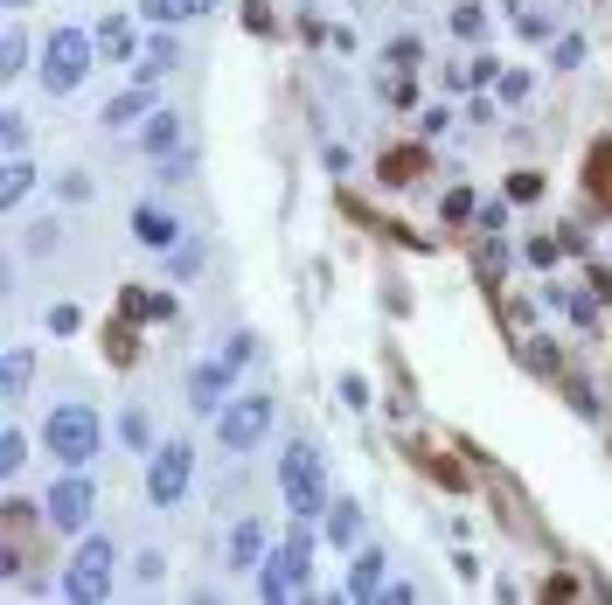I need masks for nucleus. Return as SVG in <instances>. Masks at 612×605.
Returning <instances> with one entry per match:
<instances>
[{
    "label": "nucleus",
    "mask_w": 612,
    "mask_h": 605,
    "mask_svg": "<svg viewBox=\"0 0 612 605\" xmlns=\"http://www.w3.org/2000/svg\"><path fill=\"white\" fill-rule=\"evenodd\" d=\"M188 460H196L188 446H161V452H153V466H146V495H153V508H175V501L188 495Z\"/></svg>",
    "instance_id": "6"
},
{
    "label": "nucleus",
    "mask_w": 612,
    "mask_h": 605,
    "mask_svg": "<svg viewBox=\"0 0 612 605\" xmlns=\"http://www.w3.org/2000/svg\"><path fill=\"white\" fill-rule=\"evenodd\" d=\"M98 56H111V63H132V56H140V49H132V28H126V22H105V28H98Z\"/></svg>",
    "instance_id": "18"
},
{
    "label": "nucleus",
    "mask_w": 612,
    "mask_h": 605,
    "mask_svg": "<svg viewBox=\"0 0 612 605\" xmlns=\"http://www.w3.org/2000/svg\"><path fill=\"white\" fill-rule=\"evenodd\" d=\"M28 369H35V363H28V348H8V369H0V383H8V404L28 390Z\"/></svg>",
    "instance_id": "20"
},
{
    "label": "nucleus",
    "mask_w": 612,
    "mask_h": 605,
    "mask_svg": "<svg viewBox=\"0 0 612 605\" xmlns=\"http://www.w3.org/2000/svg\"><path fill=\"white\" fill-rule=\"evenodd\" d=\"M591 293H599V299H612V264H599V272H591Z\"/></svg>",
    "instance_id": "31"
},
{
    "label": "nucleus",
    "mask_w": 612,
    "mask_h": 605,
    "mask_svg": "<svg viewBox=\"0 0 612 605\" xmlns=\"http://www.w3.org/2000/svg\"><path fill=\"white\" fill-rule=\"evenodd\" d=\"M355 536H362V515H355L349 501H334V515H328V543H355Z\"/></svg>",
    "instance_id": "21"
},
{
    "label": "nucleus",
    "mask_w": 612,
    "mask_h": 605,
    "mask_svg": "<svg viewBox=\"0 0 612 605\" xmlns=\"http://www.w3.org/2000/svg\"><path fill=\"white\" fill-rule=\"evenodd\" d=\"M473 216H481V230H494V237L508 230V202H481V210H473Z\"/></svg>",
    "instance_id": "26"
},
{
    "label": "nucleus",
    "mask_w": 612,
    "mask_h": 605,
    "mask_svg": "<svg viewBox=\"0 0 612 605\" xmlns=\"http://www.w3.org/2000/svg\"><path fill=\"white\" fill-rule=\"evenodd\" d=\"M43 439H49V452H56L63 466H84L91 452H98V418H91L84 404H56L49 425H43Z\"/></svg>",
    "instance_id": "1"
},
{
    "label": "nucleus",
    "mask_w": 612,
    "mask_h": 605,
    "mask_svg": "<svg viewBox=\"0 0 612 605\" xmlns=\"http://www.w3.org/2000/svg\"><path fill=\"white\" fill-rule=\"evenodd\" d=\"M43 515H49V529H84V522H91V481H63V487H49Z\"/></svg>",
    "instance_id": "7"
},
{
    "label": "nucleus",
    "mask_w": 612,
    "mask_h": 605,
    "mask_svg": "<svg viewBox=\"0 0 612 605\" xmlns=\"http://www.w3.org/2000/svg\"><path fill=\"white\" fill-rule=\"evenodd\" d=\"M0 56H8V63H0L8 78H22V70H28V43H22V28H8V43H0Z\"/></svg>",
    "instance_id": "23"
},
{
    "label": "nucleus",
    "mask_w": 612,
    "mask_h": 605,
    "mask_svg": "<svg viewBox=\"0 0 612 605\" xmlns=\"http://www.w3.org/2000/svg\"><path fill=\"white\" fill-rule=\"evenodd\" d=\"M390 63L397 70H417V43H390Z\"/></svg>",
    "instance_id": "30"
},
{
    "label": "nucleus",
    "mask_w": 612,
    "mask_h": 605,
    "mask_svg": "<svg viewBox=\"0 0 612 605\" xmlns=\"http://www.w3.org/2000/svg\"><path fill=\"white\" fill-rule=\"evenodd\" d=\"M28 181H35V167H28V161H8V181H0V202H22V195H28Z\"/></svg>",
    "instance_id": "22"
},
{
    "label": "nucleus",
    "mask_w": 612,
    "mask_h": 605,
    "mask_svg": "<svg viewBox=\"0 0 612 605\" xmlns=\"http://www.w3.org/2000/svg\"><path fill=\"white\" fill-rule=\"evenodd\" d=\"M279 487H285V508H293L299 522L328 508V495H320V460H314V446H285V452H279Z\"/></svg>",
    "instance_id": "2"
},
{
    "label": "nucleus",
    "mask_w": 612,
    "mask_h": 605,
    "mask_svg": "<svg viewBox=\"0 0 612 605\" xmlns=\"http://www.w3.org/2000/svg\"><path fill=\"white\" fill-rule=\"evenodd\" d=\"M63 592H70L76 605H98V598L111 592V543H105V536H91L84 550L70 557V571H63Z\"/></svg>",
    "instance_id": "5"
},
{
    "label": "nucleus",
    "mask_w": 612,
    "mask_h": 605,
    "mask_svg": "<svg viewBox=\"0 0 612 605\" xmlns=\"http://www.w3.org/2000/svg\"><path fill=\"white\" fill-rule=\"evenodd\" d=\"M452 28L473 43V35H487V14H481V8H452Z\"/></svg>",
    "instance_id": "25"
},
{
    "label": "nucleus",
    "mask_w": 612,
    "mask_h": 605,
    "mask_svg": "<svg viewBox=\"0 0 612 605\" xmlns=\"http://www.w3.org/2000/svg\"><path fill=\"white\" fill-rule=\"evenodd\" d=\"M349 598H382V550H362L349 571Z\"/></svg>",
    "instance_id": "14"
},
{
    "label": "nucleus",
    "mask_w": 612,
    "mask_h": 605,
    "mask_svg": "<svg viewBox=\"0 0 612 605\" xmlns=\"http://www.w3.org/2000/svg\"><path fill=\"white\" fill-rule=\"evenodd\" d=\"M508 195H515V202H536V195H543V175H529V167H522V175L508 181Z\"/></svg>",
    "instance_id": "27"
},
{
    "label": "nucleus",
    "mask_w": 612,
    "mask_h": 605,
    "mask_svg": "<svg viewBox=\"0 0 612 605\" xmlns=\"http://www.w3.org/2000/svg\"><path fill=\"white\" fill-rule=\"evenodd\" d=\"M146 105H153L146 91H126V98H111V105H105V126H111V132H126L132 119H146Z\"/></svg>",
    "instance_id": "17"
},
{
    "label": "nucleus",
    "mask_w": 612,
    "mask_h": 605,
    "mask_svg": "<svg viewBox=\"0 0 612 605\" xmlns=\"http://www.w3.org/2000/svg\"><path fill=\"white\" fill-rule=\"evenodd\" d=\"M140 146H146L153 161H161V154H175V146H181V119H175V111H153V126L140 132Z\"/></svg>",
    "instance_id": "15"
},
{
    "label": "nucleus",
    "mask_w": 612,
    "mask_h": 605,
    "mask_svg": "<svg viewBox=\"0 0 612 605\" xmlns=\"http://www.w3.org/2000/svg\"><path fill=\"white\" fill-rule=\"evenodd\" d=\"M341 396H349V404L362 411V404H369V383H362V376H341Z\"/></svg>",
    "instance_id": "28"
},
{
    "label": "nucleus",
    "mask_w": 612,
    "mask_h": 605,
    "mask_svg": "<svg viewBox=\"0 0 612 605\" xmlns=\"http://www.w3.org/2000/svg\"><path fill=\"white\" fill-rule=\"evenodd\" d=\"M229 557H237L244 571H251V564H264V529H258V522H244L237 536H229Z\"/></svg>",
    "instance_id": "19"
},
{
    "label": "nucleus",
    "mask_w": 612,
    "mask_h": 605,
    "mask_svg": "<svg viewBox=\"0 0 612 605\" xmlns=\"http://www.w3.org/2000/svg\"><path fill=\"white\" fill-rule=\"evenodd\" d=\"M417 175H425V146H390V154H382V181L390 188H411Z\"/></svg>",
    "instance_id": "13"
},
{
    "label": "nucleus",
    "mask_w": 612,
    "mask_h": 605,
    "mask_svg": "<svg viewBox=\"0 0 612 605\" xmlns=\"http://www.w3.org/2000/svg\"><path fill=\"white\" fill-rule=\"evenodd\" d=\"M175 63H181V43H175V35H153V43H146L140 56H132V70H140V84L167 78V70H175Z\"/></svg>",
    "instance_id": "10"
},
{
    "label": "nucleus",
    "mask_w": 612,
    "mask_h": 605,
    "mask_svg": "<svg viewBox=\"0 0 612 605\" xmlns=\"http://www.w3.org/2000/svg\"><path fill=\"white\" fill-rule=\"evenodd\" d=\"M132 237H140L146 251H167V244L181 237V223L167 216V210H153V202H146V210H132Z\"/></svg>",
    "instance_id": "9"
},
{
    "label": "nucleus",
    "mask_w": 612,
    "mask_h": 605,
    "mask_svg": "<svg viewBox=\"0 0 612 605\" xmlns=\"http://www.w3.org/2000/svg\"><path fill=\"white\" fill-rule=\"evenodd\" d=\"M272 431V396H229L216 411V446L223 452H251Z\"/></svg>",
    "instance_id": "3"
},
{
    "label": "nucleus",
    "mask_w": 612,
    "mask_h": 605,
    "mask_svg": "<svg viewBox=\"0 0 612 605\" xmlns=\"http://www.w3.org/2000/svg\"><path fill=\"white\" fill-rule=\"evenodd\" d=\"M22 460H28V439L8 431V439H0V474H22Z\"/></svg>",
    "instance_id": "24"
},
{
    "label": "nucleus",
    "mask_w": 612,
    "mask_h": 605,
    "mask_svg": "<svg viewBox=\"0 0 612 605\" xmlns=\"http://www.w3.org/2000/svg\"><path fill=\"white\" fill-rule=\"evenodd\" d=\"M8 8H22V0H8Z\"/></svg>",
    "instance_id": "32"
},
{
    "label": "nucleus",
    "mask_w": 612,
    "mask_h": 605,
    "mask_svg": "<svg viewBox=\"0 0 612 605\" xmlns=\"http://www.w3.org/2000/svg\"><path fill=\"white\" fill-rule=\"evenodd\" d=\"M119 307H126V320H167V313H175V299H167V293H140V286H126V293H119Z\"/></svg>",
    "instance_id": "16"
},
{
    "label": "nucleus",
    "mask_w": 612,
    "mask_h": 605,
    "mask_svg": "<svg viewBox=\"0 0 612 605\" xmlns=\"http://www.w3.org/2000/svg\"><path fill=\"white\" fill-rule=\"evenodd\" d=\"M209 8H223V0H140V14H146V22H161V28L196 22V14H209Z\"/></svg>",
    "instance_id": "12"
},
{
    "label": "nucleus",
    "mask_w": 612,
    "mask_h": 605,
    "mask_svg": "<svg viewBox=\"0 0 612 605\" xmlns=\"http://www.w3.org/2000/svg\"><path fill=\"white\" fill-rule=\"evenodd\" d=\"M229 369H237V355H223V363H196V369H188V404L216 411L223 396H229Z\"/></svg>",
    "instance_id": "8"
},
{
    "label": "nucleus",
    "mask_w": 612,
    "mask_h": 605,
    "mask_svg": "<svg viewBox=\"0 0 612 605\" xmlns=\"http://www.w3.org/2000/svg\"><path fill=\"white\" fill-rule=\"evenodd\" d=\"M578 56H585V43H578V35H564V43H557V70H570Z\"/></svg>",
    "instance_id": "29"
},
{
    "label": "nucleus",
    "mask_w": 612,
    "mask_h": 605,
    "mask_svg": "<svg viewBox=\"0 0 612 605\" xmlns=\"http://www.w3.org/2000/svg\"><path fill=\"white\" fill-rule=\"evenodd\" d=\"M91 49H98V43H91V35H76V28H56V35H49V49H43V84L56 91V98L84 84Z\"/></svg>",
    "instance_id": "4"
},
{
    "label": "nucleus",
    "mask_w": 612,
    "mask_h": 605,
    "mask_svg": "<svg viewBox=\"0 0 612 605\" xmlns=\"http://www.w3.org/2000/svg\"><path fill=\"white\" fill-rule=\"evenodd\" d=\"M585 188H591V202H605V210H612V140H591V154H585Z\"/></svg>",
    "instance_id": "11"
}]
</instances>
